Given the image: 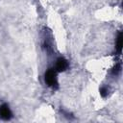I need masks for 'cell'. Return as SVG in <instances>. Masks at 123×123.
I'll return each instance as SVG.
<instances>
[{"label":"cell","instance_id":"7a4b0ae2","mask_svg":"<svg viewBox=\"0 0 123 123\" xmlns=\"http://www.w3.org/2000/svg\"><path fill=\"white\" fill-rule=\"evenodd\" d=\"M12 117V113L9 105L6 103L0 105V118L7 121V120H10Z\"/></svg>","mask_w":123,"mask_h":123},{"label":"cell","instance_id":"5b68a950","mask_svg":"<svg viewBox=\"0 0 123 123\" xmlns=\"http://www.w3.org/2000/svg\"><path fill=\"white\" fill-rule=\"evenodd\" d=\"M120 70H121V64H120V63H117V64L113 67V69L111 70V73L117 75V74L120 72Z\"/></svg>","mask_w":123,"mask_h":123},{"label":"cell","instance_id":"8992f818","mask_svg":"<svg viewBox=\"0 0 123 123\" xmlns=\"http://www.w3.org/2000/svg\"><path fill=\"white\" fill-rule=\"evenodd\" d=\"M100 94L102 97H106L108 95V89L106 87H101L100 88Z\"/></svg>","mask_w":123,"mask_h":123},{"label":"cell","instance_id":"3957f363","mask_svg":"<svg viewBox=\"0 0 123 123\" xmlns=\"http://www.w3.org/2000/svg\"><path fill=\"white\" fill-rule=\"evenodd\" d=\"M68 65L69 64H68L67 60L62 58V57H60V58L57 59L56 65H55V70L57 72H63L68 68Z\"/></svg>","mask_w":123,"mask_h":123},{"label":"cell","instance_id":"6da1fadb","mask_svg":"<svg viewBox=\"0 0 123 123\" xmlns=\"http://www.w3.org/2000/svg\"><path fill=\"white\" fill-rule=\"evenodd\" d=\"M44 81L46 85L53 89L58 88V79H57V71L54 68H49L44 74Z\"/></svg>","mask_w":123,"mask_h":123},{"label":"cell","instance_id":"277c9868","mask_svg":"<svg viewBox=\"0 0 123 123\" xmlns=\"http://www.w3.org/2000/svg\"><path fill=\"white\" fill-rule=\"evenodd\" d=\"M122 40H123V37H122V32H118L117 37H116V51L118 54H121L122 51Z\"/></svg>","mask_w":123,"mask_h":123}]
</instances>
